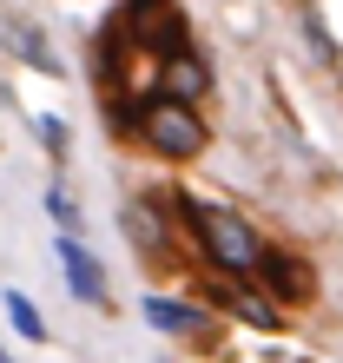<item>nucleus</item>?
<instances>
[{
  "instance_id": "nucleus-1",
  "label": "nucleus",
  "mask_w": 343,
  "mask_h": 363,
  "mask_svg": "<svg viewBox=\"0 0 343 363\" xmlns=\"http://www.w3.org/2000/svg\"><path fill=\"white\" fill-rule=\"evenodd\" d=\"M113 133H133L145 152H159L172 165H185V159H198L211 133H205V119L191 113V99H172V93H152V99H125V113L113 106Z\"/></svg>"
},
{
  "instance_id": "nucleus-2",
  "label": "nucleus",
  "mask_w": 343,
  "mask_h": 363,
  "mask_svg": "<svg viewBox=\"0 0 343 363\" xmlns=\"http://www.w3.org/2000/svg\"><path fill=\"white\" fill-rule=\"evenodd\" d=\"M191 231H198L205 258L218 271H231V277H251L257 258H264V238H257L238 211H225V205H198V211H191Z\"/></svg>"
},
{
  "instance_id": "nucleus-3",
  "label": "nucleus",
  "mask_w": 343,
  "mask_h": 363,
  "mask_svg": "<svg viewBox=\"0 0 343 363\" xmlns=\"http://www.w3.org/2000/svg\"><path fill=\"white\" fill-rule=\"evenodd\" d=\"M257 284H264L271 297H284V304H304V297L317 291V277H310V264L304 258H291V251H271L264 245V258H257Z\"/></svg>"
},
{
  "instance_id": "nucleus-4",
  "label": "nucleus",
  "mask_w": 343,
  "mask_h": 363,
  "mask_svg": "<svg viewBox=\"0 0 343 363\" xmlns=\"http://www.w3.org/2000/svg\"><path fill=\"white\" fill-rule=\"evenodd\" d=\"M60 264H67V284L86 297V304H106V297H113V291H106V271H99V258H93V251H86V245L73 238V231H60Z\"/></svg>"
},
{
  "instance_id": "nucleus-5",
  "label": "nucleus",
  "mask_w": 343,
  "mask_h": 363,
  "mask_svg": "<svg viewBox=\"0 0 343 363\" xmlns=\"http://www.w3.org/2000/svg\"><path fill=\"white\" fill-rule=\"evenodd\" d=\"M159 93H172V99H191V106H198V99L211 93V67H205V60L191 53V47H179V53H172L165 67H159Z\"/></svg>"
},
{
  "instance_id": "nucleus-6",
  "label": "nucleus",
  "mask_w": 343,
  "mask_h": 363,
  "mask_svg": "<svg viewBox=\"0 0 343 363\" xmlns=\"http://www.w3.org/2000/svg\"><path fill=\"white\" fill-rule=\"evenodd\" d=\"M218 304L238 317V324H251V330H284V311L264 304V297H251V291H218Z\"/></svg>"
},
{
  "instance_id": "nucleus-7",
  "label": "nucleus",
  "mask_w": 343,
  "mask_h": 363,
  "mask_svg": "<svg viewBox=\"0 0 343 363\" xmlns=\"http://www.w3.org/2000/svg\"><path fill=\"white\" fill-rule=\"evenodd\" d=\"M145 317H152L159 330H172V337H198L211 317L205 311H191V304H172V297H145Z\"/></svg>"
},
{
  "instance_id": "nucleus-8",
  "label": "nucleus",
  "mask_w": 343,
  "mask_h": 363,
  "mask_svg": "<svg viewBox=\"0 0 343 363\" xmlns=\"http://www.w3.org/2000/svg\"><path fill=\"white\" fill-rule=\"evenodd\" d=\"M7 317H13V330H20V337H33V344H47V324H40V311H33V297H20V291H7Z\"/></svg>"
},
{
  "instance_id": "nucleus-9",
  "label": "nucleus",
  "mask_w": 343,
  "mask_h": 363,
  "mask_svg": "<svg viewBox=\"0 0 343 363\" xmlns=\"http://www.w3.org/2000/svg\"><path fill=\"white\" fill-rule=\"evenodd\" d=\"M47 211L60 218V231H79V205H73V199H67V191H60V185L47 191Z\"/></svg>"
},
{
  "instance_id": "nucleus-10",
  "label": "nucleus",
  "mask_w": 343,
  "mask_h": 363,
  "mask_svg": "<svg viewBox=\"0 0 343 363\" xmlns=\"http://www.w3.org/2000/svg\"><path fill=\"white\" fill-rule=\"evenodd\" d=\"M0 363H7V350H0Z\"/></svg>"
}]
</instances>
